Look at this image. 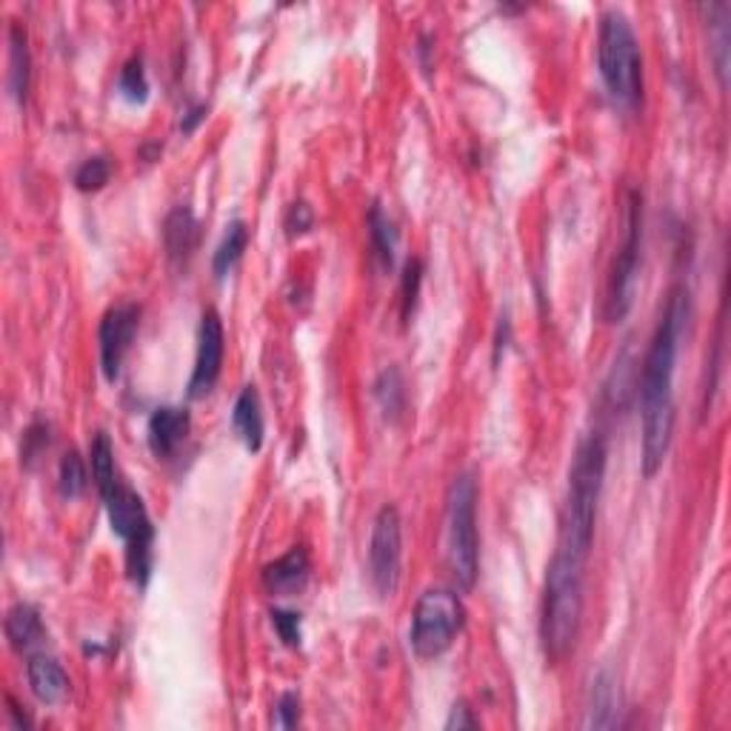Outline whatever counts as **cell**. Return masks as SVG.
<instances>
[{"mask_svg":"<svg viewBox=\"0 0 731 731\" xmlns=\"http://www.w3.org/2000/svg\"><path fill=\"white\" fill-rule=\"evenodd\" d=\"M688 320L686 286L669 292L666 309L660 315L654 338L649 343L640 377V418H643V443L640 464L646 478H654L663 466L674 435V369L681 355V338Z\"/></svg>","mask_w":731,"mask_h":731,"instance_id":"cell-1","label":"cell"},{"mask_svg":"<svg viewBox=\"0 0 731 731\" xmlns=\"http://www.w3.org/2000/svg\"><path fill=\"white\" fill-rule=\"evenodd\" d=\"M606 437L603 432H589L574 452L572 471H569V494H566L563 514V546L572 558L586 563L594 540V523L601 506L603 478H606Z\"/></svg>","mask_w":731,"mask_h":731,"instance_id":"cell-2","label":"cell"},{"mask_svg":"<svg viewBox=\"0 0 731 731\" xmlns=\"http://www.w3.org/2000/svg\"><path fill=\"white\" fill-rule=\"evenodd\" d=\"M583 623V560L560 549L549 563L540 608V643L549 663L574 652Z\"/></svg>","mask_w":731,"mask_h":731,"instance_id":"cell-3","label":"cell"},{"mask_svg":"<svg viewBox=\"0 0 731 731\" xmlns=\"http://www.w3.org/2000/svg\"><path fill=\"white\" fill-rule=\"evenodd\" d=\"M597 66L608 94L623 106H638L643 98V58H640L638 35L631 30L629 18L608 9L601 18L597 35Z\"/></svg>","mask_w":731,"mask_h":731,"instance_id":"cell-4","label":"cell"},{"mask_svg":"<svg viewBox=\"0 0 731 731\" xmlns=\"http://www.w3.org/2000/svg\"><path fill=\"white\" fill-rule=\"evenodd\" d=\"M446 563L455 583L471 592L480 572L478 480L471 471L457 475L446 498Z\"/></svg>","mask_w":731,"mask_h":731,"instance_id":"cell-5","label":"cell"},{"mask_svg":"<svg viewBox=\"0 0 731 731\" xmlns=\"http://www.w3.org/2000/svg\"><path fill=\"white\" fill-rule=\"evenodd\" d=\"M103 503H106L112 532L126 544V566H129L132 580L138 586H146L149 572H152L155 526L149 521L144 498L124 480H117L110 492L103 494Z\"/></svg>","mask_w":731,"mask_h":731,"instance_id":"cell-6","label":"cell"},{"mask_svg":"<svg viewBox=\"0 0 731 731\" xmlns=\"http://www.w3.org/2000/svg\"><path fill=\"white\" fill-rule=\"evenodd\" d=\"M466 623V608L452 589H426L418 597L412 615V640L414 654L421 660H435L446 654L460 635Z\"/></svg>","mask_w":731,"mask_h":731,"instance_id":"cell-7","label":"cell"},{"mask_svg":"<svg viewBox=\"0 0 731 731\" xmlns=\"http://www.w3.org/2000/svg\"><path fill=\"white\" fill-rule=\"evenodd\" d=\"M640 229H643V209H640V195L629 192L626 201V218H623V240L617 247L615 266L608 277V318L620 323L629 315L635 304V286H638V266H640Z\"/></svg>","mask_w":731,"mask_h":731,"instance_id":"cell-8","label":"cell"},{"mask_svg":"<svg viewBox=\"0 0 731 731\" xmlns=\"http://www.w3.org/2000/svg\"><path fill=\"white\" fill-rule=\"evenodd\" d=\"M400 563H403V523L400 512L386 503L375 517L369 540V578L375 592L389 601L400 586Z\"/></svg>","mask_w":731,"mask_h":731,"instance_id":"cell-9","label":"cell"},{"mask_svg":"<svg viewBox=\"0 0 731 731\" xmlns=\"http://www.w3.org/2000/svg\"><path fill=\"white\" fill-rule=\"evenodd\" d=\"M224 320H220L218 309H206L201 318V329H197V355L195 369H192V377H189V398H206V395L215 389L220 369H224Z\"/></svg>","mask_w":731,"mask_h":731,"instance_id":"cell-10","label":"cell"},{"mask_svg":"<svg viewBox=\"0 0 731 731\" xmlns=\"http://www.w3.org/2000/svg\"><path fill=\"white\" fill-rule=\"evenodd\" d=\"M140 327V309L135 304H117L112 306L101 320L98 329V343H101V369L106 380H117L124 361L129 355L135 334Z\"/></svg>","mask_w":731,"mask_h":731,"instance_id":"cell-11","label":"cell"},{"mask_svg":"<svg viewBox=\"0 0 731 731\" xmlns=\"http://www.w3.org/2000/svg\"><path fill=\"white\" fill-rule=\"evenodd\" d=\"M189 429H192V418L183 406H160L149 418V449L158 460H169L174 452L181 449L186 441Z\"/></svg>","mask_w":731,"mask_h":731,"instance_id":"cell-12","label":"cell"},{"mask_svg":"<svg viewBox=\"0 0 731 731\" xmlns=\"http://www.w3.org/2000/svg\"><path fill=\"white\" fill-rule=\"evenodd\" d=\"M311 563L309 555H306L304 546H295L289 549L283 558L272 560V563L263 566V586H266L269 594H277V597H289V594H297L300 589L306 586V580H309Z\"/></svg>","mask_w":731,"mask_h":731,"instance_id":"cell-13","label":"cell"},{"mask_svg":"<svg viewBox=\"0 0 731 731\" xmlns=\"http://www.w3.org/2000/svg\"><path fill=\"white\" fill-rule=\"evenodd\" d=\"M26 674H30V686L35 697L46 703V706H60V703H66L69 692H72L69 674L64 672V666L55 658L37 654V658L30 660Z\"/></svg>","mask_w":731,"mask_h":731,"instance_id":"cell-14","label":"cell"},{"mask_svg":"<svg viewBox=\"0 0 731 731\" xmlns=\"http://www.w3.org/2000/svg\"><path fill=\"white\" fill-rule=\"evenodd\" d=\"M232 426L235 435L243 441L249 452H261L263 446V432H266V423H263V406L261 395L254 386H243L235 400L232 409Z\"/></svg>","mask_w":731,"mask_h":731,"instance_id":"cell-15","label":"cell"},{"mask_svg":"<svg viewBox=\"0 0 731 731\" xmlns=\"http://www.w3.org/2000/svg\"><path fill=\"white\" fill-rule=\"evenodd\" d=\"M32 87V55L30 35L21 23L12 21L9 26V92L18 103H26Z\"/></svg>","mask_w":731,"mask_h":731,"instance_id":"cell-16","label":"cell"},{"mask_svg":"<svg viewBox=\"0 0 731 731\" xmlns=\"http://www.w3.org/2000/svg\"><path fill=\"white\" fill-rule=\"evenodd\" d=\"M197 240H201V226H197L195 215L186 206L169 212L167 224H163V243L172 261H189L195 252Z\"/></svg>","mask_w":731,"mask_h":731,"instance_id":"cell-17","label":"cell"},{"mask_svg":"<svg viewBox=\"0 0 731 731\" xmlns=\"http://www.w3.org/2000/svg\"><path fill=\"white\" fill-rule=\"evenodd\" d=\"M586 726L589 729H615L617 726V681L608 669H603L592 681Z\"/></svg>","mask_w":731,"mask_h":731,"instance_id":"cell-18","label":"cell"},{"mask_svg":"<svg viewBox=\"0 0 731 731\" xmlns=\"http://www.w3.org/2000/svg\"><path fill=\"white\" fill-rule=\"evenodd\" d=\"M3 629H7L9 643L15 646V649H30V646H35L37 640L44 638V620H41L37 608L30 606V603H15V606L9 608Z\"/></svg>","mask_w":731,"mask_h":731,"instance_id":"cell-19","label":"cell"},{"mask_svg":"<svg viewBox=\"0 0 731 731\" xmlns=\"http://www.w3.org/2000/svg\"><path fill=\"white\" fill-rule=\"evenodd\" d=\"M249 243V226L243 220H235V224L226 226L224 238H220L218 249H215V258H212V269L215 275L226 277L235 269V263L243 258Z\"/></svg>","mask_w":731,"mask_h":731,"instance_id":"cell-20","label":"cell"},{"mask_svg":"<svg viewBox=\"0 0 731 731\" xmlns=\"http://www.w3.org/2000/svg\"><path fill=\"white\" fill-rule=\"evenodd\" d=\"M89 466H92V480L98 486L101 498L117 483V466H115V446H112L106 432H98L89 446Z\"/></svg>","mask_w":731,"mask_h":731,"instance_id":"cell-21","label":"cell"},{"mask_svg":"<svg viewBox=\"0 0 731 731\" xmlns=\"http://www.w3.org/2000/svg\"><path fill=\"white\" fill-rule=\"evenodd\" d=\"M369 240L372 249H375V258L380 261V266L391 269L395 266V247H398V232L391 220L386 218V212L380 206H372L369 209Z\"/></svg>","mask_w":731,"mask_h":731,"instance_id":"cell-22","label":"cell"},{"mask_svg":"<svg viewBox=\"0 0 731 731\" xmlns=\"http://www.w3.org/2000/svg\"><path fill=\"white\" fill-rule=\"evenodd\" d=\"M709 30H711V49H715V64H717V75L726 83V75H729V7L726 3H715L711 7V18H709Z\"/></svg>","mask_w":731,"mask_h":731,"instance_id":"cell-23","label":"cell"},{"mask_svg":"<svg viewBox=\"0 0 731 731\" xmlns=\"http://www.w3.org/2000/svg\"><path fill=\"white\" fill-rule=\"evenodd\" d=\"M58 486H60V494L69 500L80 498V494L87 492L89 466H87V460L78 455V452H66L64 460H60Z\"/></svg>","mask_w":731,"mask_h":731,"instance_id":"cell-24","label":"cell"},{"mask_svg":"<svg viewBox=\"0 0 731 731\" xmlns=\"http://www.w3.org/2000/svg\"><path fill=\"white\" fill-rule=\"evenodd\" d=\"M375 395H377V400H380V409L386 412V418H398L400 409H403V400H406L400 372L386 369L384 375L377 377Z\"/></svg>","mask_w":731,"mask_h":731,"instance_id":"cell-25","label":"cell"},{"mask_svg":"<svg viewBox=\"0 0 731 731\" xmlns=\"http://www.w3.org/2000/svg\"><path fill=\"white\" fill-rule=\"evenodd\" d=\"M110 178H112L110 158L98 155V158H89L80 163L78 172H75V189H78V192H98V189H103L110 183Z\"/></svg>","mask_w":731,"mask_h":731,"instance_id":"cell-26","label":"cell"},{"mask_svg":"<svg viewBox=\"0 0 731 731\" xmlns=\"http://www.w3.org/2000/svg\"><path fill=\"white\" fill-rule=\"evenodd\" d=\"M117 89H121V94H124L129 103H146V98H149V80H146L144 60L132 58L129 64L124 66L121 80H117Z\"/></svg>","mask_w":731,"mask_h":731,"instance_id":"cell-27","label":"cell"},{"mask_svg":"<svg viewBox=\"0 0 731 731\" xmlns=\"http://www.w3.org/2000/svg\"><path fill=\"white\" fill-rule=\"evenodd\" d=\"M421 283H423V263L418 258L406 263L403 269V320L412 318L414 304H418V295H421Z\"/></svg>","mask_w":731,"mask_h":731,"instance_id":"cell-28","label":"cell"},{"mask_svg":"<svg viewBox=\"0 0 731 731\" xmlns=\"http://www.w3.org/2000/svg\"><path fill=\"white\" fill-rule=\"evenodd\" d=\"M49 426L46 423H32L26 429V435H23V449H21V460L26 466H32V460H37V455H44L49 449Z\"/></svg>","mask_w":731,"mask_h":731,"instance_id":"cell-29","label":"cell"},{"mask_svg":"<svg viewBox=\"0 0 731 731\" xmlns=\"http://www.w3.org/2000/svg\"><path fill=\"white\" fill-rule=\"evenodd\" d=\"M283 226H286V235L289 238H297V235H306L315 226V212L306 201H295L289 203V209H286V218H283Z\"/></svg>","mask_w":731,"mask_h":731,"instance_id":"cell-30","label":"cell"},{"mask_svg":"<svg viewBox=\"0 0 731 731\" xmlns=\"http://www.w3.org/2000/svg\"><path fill=\"white\" fill-rule=\"evenodd\" d=\"M272 626L277 629L283 643L292 646V649L300 646V615L286 612V608H272Z\"/></svg>","mask_w":731,"mask_h":731,"instance_id":"cell-31","label":"cell"},{"mask_svg":"<svg viewBox=\"0 0 731 731\" xmlns=\"http://www.w3.org/2000/svg\"><path fill=\"white\" fill-rule=\"evenodd\" d=\"M297 723H300V697H297L295 692H286V695H281V700H277L275 726H281V729H295Z\"/></svg>","mask_w":731,"mask_h":731,"instance_id":"cell-32","label":"cell"},{"mask_svg":"<svg viewBox=\"0 0 731 731\" xmlns=\"http://www.w3.org/2000/svg\"><path fill=\"white\" fill-rule=\"evenodd\" d=\"M446 729L449 731H460V729H478V717L471 715V709L469 706H466L464 700L460 703H455V706H452V715H449V720H446Z\"/></svg>","mask_w":731,"mask_h":731,"instance_id":"cell-33","label":"cell"},{"mask_svg":"<svg viewBox=\"0 0 731 731\" xmlns=\"http://www.w3.org/2000/svg\"><path fill=\"white\" fill-rule=\"evenodd\" d=\"M203 117H206V106H192V110L186 112V115H183V121H181V129H183V135H192V132L197 129V124H201Z\"/></svg>","mask_w":731,"mask_h":731,"instance_id":"cell-34","label":"cell"},{"mask_svg":"<svg viewBox=\"0 0 731 731\" xmlns=\"http://www.w3.org/2000/svg\"><path fill=\"white\" fill-rule=\"evenodd\" d=\"M7 703H9V715H12V726H15V729H30L32 720L26 715H23L21 706H18V703L12 700V697H7Z\"/></svg>","mask_w":731,"mask_h":731,"instance_id":"cell-35","label":"cell"}]
</instances>
